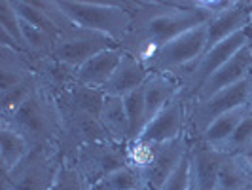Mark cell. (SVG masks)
I'll use <instances>...</instances> for the list:
<instances>
[{
	"instance_id": "obj_1",
	"label": "cell",
	"mask_w": 252,
	"mask_h": 190,
	"mask_svg": "<svg viewBox=\"0 0 252 190\" xmlns=\"http://www.w3.org/2000/svg\"><path fill=\"white\" fill-rule=\"evenodd\" d=\"M122 6L133 13V27L118 48L146 67L167 42L213 19V13L199 8L197 0H124Z\"/></svg>"
},
{
	"instance_id": "obj_2",
	"label": "cell",
	"mask_w": 252,
	"mask_h": 190,
	"mask_svg": "<svg viewBox=\"0 0 252 190\" xmlns=\"http://www.w3.org/2000/svg\"><path fill=\"white\" fill-rule=\"evenodd\" d=\"M0 127H8L23 135L31 149L59 147L63 131V116L55 95L40 86L12 116L0 118Z\"/></svg>"
},
{
	"instance_id": "obj_3",
	"label": "cell",
	"mask_w": 252,
	"mask_h": 190,
	"mask_svg": "<svg viewBox=\"0 0 252 190\" xmlns=\"http://www.w3.org/2000/svg\"><path fill=\"white\" fill-rule=\"evenodd\" d=\"M57 4L76 27L106 35L116 42H120L133 27V13L126 10L122 2L59 0Z\"/></svg>"
},
{
	"instance_id": "obj_4",
	"label": "cell",
	"mask_w": 252,
	"mask_h": 190,
	"mask_svg": "<svg viewBox=\"0 0 252 190\" xmlns=\"http://www.w3.org/2000/svg\"><path fill=\"white\" fill-rule=\"evenodd\" d=\"M207 25L189 29L184 35L167 42L163 48L158 51L154 61L148 65L152 75L175 76L184 89L191 71L195 69L197 61L207 51V37H209Z\"/></svg>"
},
{
	"instance_id": "obj_5",
	"label": "cell",
	"mask_w": 252,
	"mask_h": 190,
	"mask_svg": "<svg viewBox=\"0 0 252 190\" xmlns=\"http://www.w3.org/2000/svg\"><path fill=\"white\" fill-rule=\"evenodd\" d=\"M61 162L59 147L31 149L10 173H2V190H51Z\"/></svg>"
},
{
	"instance_id": "obj_6",
	"label": "cell",
	"mask_w": 252,
	"mask_h": 190,
	"mask_svg": "<svg viewBox=\"0 0 252 190\" xmlns=\"http://www.w3.org/2000/svg\"><path fill=\"white\" fill-rule=\"evenodd\" d=\"M249 89H251V78L243 80L231 88L218 91L209 99L188 101V118H186L188 139L195 143L215 120H218L220 116H224L233 109L245 107L247 99H249Z\"/></svg>"
},
{
	"instance_id": "obj_7",
	"label": "cell",
	"mask_w": 252,
	"mask_h": 190,
	"mask_svg": "<svg viewBox=\"0 0 252 190\" xmlns=\"http://www.w3.org/2000/svg\"><path fill=\"white\" fill-rule=\"evenodd\" d=\"M70 158L80 167V171L86 177L91 190L110 173L129 165L126 145H120L116 141H102V143L86 145V147L78 149Z\"/></svg>"
},
{
	"instance_id": "obj_8",
	"label": "cell",
	"mask_w": 252,
	"mask_h": 190,
	"mask_svg": "<svg viewBox=\"0 0 252 190\" xmlns=\"http://www.w3.org/2000/svg\"><path fill=\"white\" fill-rule=\"evenodd\" d=\"M116 46H118V42L106 35L89 31V29H82V27H72L68 31H63L55 38V46H53L51 55L74 69H80L97 53L116 48Z\"/></svg>"
},
{
	"instance_id": "obj_9",
	"label": "cell",
	"mask_w": 252,
	"mask_h": 190,
	"mask_svg": "<svg viewBox=\"0 0 252 190\" xmlns=\"http://www.w3.org/2000/svg\"><path fill=\"white\" fill-rule=\"evenodd\" d=\"M57 105L63 116V131H61V141H59V151L63 154V158H70L78 149L91 145V143L112 141L97 116L61 105V103Z\"/></svg>"
},
{
	"instance_id": "obj_10",
	"label": "cell",
	"mask_w": 252,
	"mask_h": 190,
	"mask_svg": "<svg viewBox=\"0 0 252 190\" xmlns=\"http://www.w3.org/2000/svg\"><path fill=\"white\" fill-rule=\"evenodd\" d=\"M247 44H249V29L247 31H241V33L233 35V37L226 38L224 42L216 44L213 48H209V50L203 53L201 59L197 61L195 69L191 71L188 82H186V86L182 89V97L186 101H191L197 95V91L201 89L203 84L215 75L216 71H220Z\"/></svg>"
},
{
	"instance_id": "obj_11",
	"label": "cell",
	"mask_w": 252,
	"mask_h": 190,
	"mask_svg": "<svg viewBox=\"0 0 252 190\" xmlns=\"http://www.w3.org/2000/svg\"><path fill=\"white\" fill-rule=\"evenodd\" d=\"M186 118H188V101L178 95L175 101H171L161 113L152 120L144 131L137 139L150 141L163 145L169 141H175L182 135H186Z\"/></svg>"
},
{
	"instance_id": "obj_12",
	"label": "cell",
	"mask_w": 252,
	"mask_h": 190,
	"mask_svg": "<svg viewBox=\"0 0 252 190\" xmlns=\"http://www.w3.org/2000/svg\"><path fill=\"white\" fill-rule=\"evenodd\" d=\"M189 149H191V141L188 139V135H182L175 141L163 143L158 151L154 164L142 173L144 187H148L150 190H161L165 181L173 175V171L178 167V164L189 154Z\"/></svg>"
},
{
	"instance_id": "obj_13",
	"label": "cell",
	"mask_w": 252,
	"mask_h": 190,
	"mask_svg": "<svg viewBox=\"0 0 252 190\" xmlns=\"http://www.w3.org/2000/svg\"><path fill=\"white\" fill-rule=\"evenodd\" d=\"M251 75H252V51H251V48H249V44H247V46H245L243 50L237 51L220 71H216L215 75L203 84L201 89L197 91V95H195L191 101L209 99V97H213L218 91L231 88V86L239 84L243 80L251 78Z\"/></svg>"
},
{
	"instance_id": "obj_14",
	"label": "cell",
	"mask_w": 252,
	"mask_h": 190,
	"mask_svg": "<svg viewBox=\"0 0 252 190\" xmlns=\"http://www.w3.org/2000/svg\"><path fill=\"white\" fill-rule=\"evenodd\" d=\"M226 154L205 143H191L189 167H191V190H215L218 173Z\"/></svg>"
},
{
	"instance_id": "obj_15",
	"label": "cell",
	"mask_w": 252,
	"mask_h": 190,
	"mask_svg": "<svg viewBox=\"0 0 252 190\" xmlns=\"http://www.w3.org/2000/svg\"><path fill=\"white\" fill-rule=\"evenodd\" d=\"M252 17V0H233V4L226 12L218 13L209 21V37H207V50L216 44L224 42L226 38L247 31L251 27Z\"/></svg>"
},
{
	"instance_id": "obj_16",
	"label": "cell",
	"mask_w": 252,
	"mask_h": 190,
	"mask_svg": "<svg viewBox=\"0 0 252 190\" xmlns=\"http://www.w3.org/2000/svg\"><path fill=\"white\" fill-rule=\"evenodd\" d=\"M31 65L42 86L50 89L53 95H59L78 84V69L55 59L53 55H31Z\"/></svg>"
},
{
	"instance_id": "obj_17",
	"label": "cell",
	"mask_w": 252,
	"mask_h": 190,
	"mask_svg": "<svg viewBox=\"0 0 252 190\" xmlns=\"http://www.w3.org/2000/svg\"><path fill=\"white\" fill-rule=\"evenodd\" d=\"M152 76V71L144 63H140L139 59L131 57L129 53H124L122 61L118 65L116 73L108 80V84L102 88L106 95L114 97H127L129 93H133L135 89L142 88L148 78Z\"/></svg>"
},
{
	"instance_id": "obj_18",
	"label": "cell",
	"mask_w": 252,
	"mask_h": 190,
	"mask_svg": "<svg viewBox=\"0 0 252 190\" xmlns=\"http://www.w3.org/2000/svg\"><path fill=\"white\" fill-rule=\"evenodd\" d=\"M122 57H124V51L118 46L97 53L95 57H91L78 69V84L88 86V88L102 89L116 73Z\"/></svg>"
},
{
	"instance_id": "obj_19",
	"label": "cell",
	"mask_w": 252,
	"mask_h": 190,
	"mask_svg": "<svg viewBox=\"0 0 252 190\" xmlns=\"http://www.w3.org/2000/svg\"><path fill=\"white\" fill-rule=\"evenodd\" d=\"M182 95V84L171 75H152L144 84V103H146V126L171 101Z\"/></svg>"
},
{
	"instance_id": "obj_20",
	"label": "cell",
	"mask_w": 252,
	"mask_h": 190,
	"mask_svg": "<svg viewBox=\"0 0 252 190\" xmlns=\"http://www.w3.org/2000/svg\"><path fill=\"white\" fill-rule=\"evenodd\" d=\"M34 75L31 65V53L0 46V91L13 88L15 84Z\"/></svg>"
},
{
	"instance_id": "obj_21",
	"label": "cell",
	"mask_w": 252,
	"mask_h": 190,
	"mask_svg": "<svg viewBox=\"0 0 252 190\" xmlns=\"http://www.w3.org/2000/svg\"><path fill=\"white\" fill-rule=\"evenodd\" d=\"M99 120L112 141L120 143V145H127L131 141L129 118L126 113V103L122 97L106 95V99L102 103L101 114H99Z\"/></svg>"
},
{
	"instance_id": "obj_22",
	"label": "cell",
	"mask_w": 252,
	"mask_h": 190,
	"mask_svg": "<svg viewBox=\"0 0 252 190\" xmlns=\"http://www.w3.org/2000/svg\"><path fill=\"white\" fill-rule=\"evenodd\" d=\"M252 185V165L245 156H227L222 162L215 190H243Z\"/></svg>"
},
{
	"instance_id": "obj_23",
	"label": "cell",
	"mask_w": 252,
	"mask_h": 190,
	"mask_svg": "<svg viewBox=\"0 0 252 190\" xmlns=\"http://www.w3.org/2000/svg\"><path fill=\"white\" fill-rule=\"evenodd\" d=\"M249 113H251V111H249L247 105L229 111V113H226L224 116H220L218 120H215L211 126L207 127L205 133H203L197 141L209 145V147H213V149H220V147L233 135V131L237 129V126L245 120V116Z\"/></svg>"
},
{
	"instance_id": "obj_24",
	"label": "cell",
	"mask_w": 252,
	"mask_h": 190,
	"mask_svg": "<svg viewBox=\"0 0 252 190\" xmlns=\"http://www.w3.org/2000/svg\"><path fill=\"white\" fill-rule=\"evenodd\" d=\"M55 99H57V103H61V105L72 107V109H78V111H84V113H89L99 118L102 103L106 99V93L102 89L88 88V86L76 84L74 88L66 89L63 93L55 95Z\"/></svg>"
},
{
	"instance_id": "obj_25",
	"label": "cell",
	"mask_w": 252,
	"mask_h": 190,
	"mask_svg": "<svg viewBox=\"0 0 252 190\" xmlns=\"http://www.w3.org/2000/svg\"><path fill=\"white\" fill-rule=\"evenodd\" d=\"M31 152L29 141L17 131L0 127V167L2 173H10L27 154Z\"/></svg>"
},
{
	"instance_id": "obj_26",
	"label": "cell",
	"mask_w": 252,
	"mask_h": 190,
	"mask_svg": "<svg viewBox=\"0 0 252 190\" xmlns=\"http://www.w3.org/2000/svg\"><path fill=\"white\" fill-rule=\"evenodd\" d=\"M40 86V78L36 75L29 76L27 80L15 84L13 88L0 91V118H8L12 116L23 103L34 93Z\"/></svg>"
},
{
	"instance_id": "obj_27",
	"label": "cell",
	"mask_w": 252,
	"mask_h": 190,
	"mask_svg": "<svg viewBox=\"0 0 252 190\" xmlns=\"http://www.w3.org/2000/svg\"><path fill=\"white\" fill-rule=\"evenodd\" d=\"M216 151L224 152L227 156H251L252 154V113L245 116L233 135Z\"/></svg>"
},
{
	"instance_id": "obj_28",
	"label": "cell",
	"mask_w": 252,
	"mask_h": 190,
	"mask_svg": "<svg viewBox=\"0 0 252 190\" xmlns=\"http://www.w3.org/2000/svg\"><path fill=\"white\" fill-rule=\"evenodd\" d=\"M161 145L158 143H150V141L144 139H133L126 145L127 151V160H129V165L133 169H137L140 175L154 164L156 156H158V151H159Z\"/></svg>"
},
{
	"instance_id": "obj_29",
	"label": "cell",
	"mask_w": 252,
	"mask_h": 190,
	"mask_svg": "<svg viewBox=\"0 0 252 190\" xmlns=\"http://www.w3.org/2000/svg\"><path fill=\"white\" fill-rule=\"evenodd\" d=\"M12 4H13V8H15V12H17V15H19L25 23L38 27V29L50 33L53 37H59V35H61V31L55 27V23L51 21L46 13L38 8L34 0H12Z\"/></svg>"
},
{
	"instance_id": "obj_30",
	"label": "cell",
	"mask_w": 252,
	"mask_h": 190,
	"mask_svg": "<svg viewBox=\"0 0 252 190\" xmlns=\"http://www.w3.org/2000/svg\"><path fill=\"white\" fill-rule=\"evenodd\" d=\"M126 103V113L129 118V127H131V141L140 137V133L146 127V103H144V86L135 89L124 97Z\"/></svg>"
},
{
	"instance_id": "obj_31",
	"label": "cell",
	"mask_w": 252,
	"mask_h": 190,
	"mask_svg": "<svg viewBox=\"0 0 252 190\" xmlns=\"http://www.w3.org/2000/svg\"><path fill=\"white\" fill-rule=\"evenodd\" d=\"M51 190H91L86 177L82 175L80 167L76 165L72 158H63V162L57 169L55 181Z\"/></svg>"
},
{
	"instance_id": "obj_32",
	"label": "cell",
	"mask_w": 252,
	"mask_h": 190,
	"mask_svg": "<svg viewBox=\"0 0 252 190\" xmlns=\"http://www.w3.org/2000/svg\"><path fill=\"white\" fill-rule=\"evenodd\" d=\"M139 187H144L142 175L131 165H127L124 169H118L108 177H104L99 185L93 187V190H133Z\"/></svg>"
},
{
	"instance_id": "obj_33",
	"label": "cell",
	"mask_w": 252,
	"mask_h": 190,
	"mask_svg": "<svg viewBox=\"0 0 252 190\" xmlns=\"http://www.w3.org/2000/svg\"><path fill=\"white\" fill-rule=\"evenodd\" d=\"M0 29L6 31L13 38L21 50L27 51L25 42H23V33H21V17L15 12L12 0H0Z\"/></svg>"
},
{
	"instance_id": "obj_34",
	"label": "cell",
	"mask_w": 252,
	"mask_h": 190,
	"mask_svg": "<svg viewBox=\"0 0 252 190\" xmlns=\"http://www.w3.org/2000/svg\"><path fill=\"white\" fill-rule=\"evenodd\" d=\"M191 151V149H189ZM161 190H191V167H189V154L178 164L173 175L165 181Z\"/></svg>"
},
{
	"instance_id": "obj_35",
	"label": "cell",
	"mask_w": 252,
	"mask_h": 190,
	"mask_svg": "<svg viewBox=\"0 0 252 190\" xmlns=\"http://www.w3.org/2000/svg\"><path fill=\"white\" fill-rule=\"evenodd\" d=\"M247 107L252 113V76H251V89H249V99H247Z\"/></svg>"
},
{
	"instance_id": "obj_36",
	"label": "cell",
	"mask_w": 252,
	"mask_h": 190,
	"mask_svg": "<svg viewBox=\"0 0 252 190\" xmlns=\"http://www.w3.org/2000/svg\"><path fill=\"white\" fill-rule=\"evenodd\" d=\"M249 48L252 51V29H249Z\"/></svg>"
},
{
	"instance_id": "obj_37",
	"label": "cell",
	"mask_w": 252,
	"mask_h": 190,
	"mask_svg": "<svg viewBox=\"0 0 252 190\" xmlns=\"http://www.w3.org/2000/svg\"><path fill=\"white\" fill-rule=\"evenodd\" d=\"M245 158H247V160H249V164L252 165V154H251V156H245Z\"/></svg>"
},
{
	"instance_id": "obj_38",
	"label": "cell",
	"mask_w": 252,
	"mask_h": 190,
	"mask_svg": "<svg viewBox=\"0 0 252 190\" xmlns=\"http://www.w3.org/2000/svg\"><path fill=\"white\" fill-rule=\"evenodd\" d=\"M133 190H150L148 187H139V189H133Z\"/></svg>"
},
{
	"instance_id": "obj_39",
	"label": "cell",
	"mask_w": 252,
	"mask_h": 190,
	"mask_svg": "<svg viewBox=\"0 0 252 190\" xmlns=\"http://www.w3.org/2000/svg\"><path fill=\"white\" fill-rule=\"evenodd\" d=\"M243 190H252V185H249V187H245Z\"/></svg>"
},
{
	"instance_id": "obj_40",
	"label": "cell",
	"mask_w": 252,
	"mask_h": 190,
	"mask_svg": "<svg viewBox=\"0 0 252 190\" xmlns=\"http://www.w3.org/2000/svg\"><path fill=\"white\" fill-rule=\"evenodd\" d=\"M249 29H252V17H251V27H249Z\"/></svg>"
},
{
	"instance_id": "obj_41",
	"label": "cell",
	"mask_w": 252,
	"mask_h": 190,
	"mask_svg": "<svg viewBox=\"0 0 252 190\" xmlns=\"http://www.w3.org/2000/svg\"><path fill=\"white\" fill-rule=\"evenodd\" d=\"M251 76H252V75H251Z\"/></svg>"
}]
</instances>
